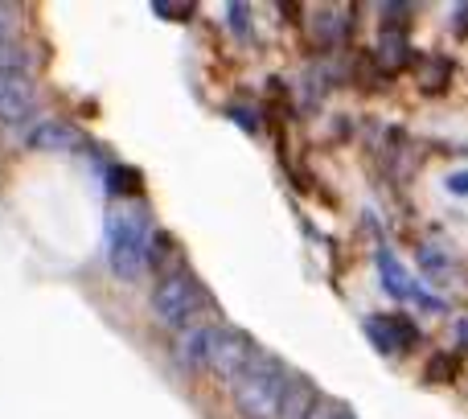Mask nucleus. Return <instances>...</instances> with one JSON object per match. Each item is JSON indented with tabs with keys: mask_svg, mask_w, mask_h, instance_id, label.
Segmentation results:
<instances>
[{
	"mask_svg": "<svg viewBox=\"0 0 468 419\" xmlns=\"http://www.w3.org/2000/svg\"><path fill=\"white\" fill-rule=\"evenodd\" d=\"M13 46V21H8V13H0V49Z\"/></svg>",
	"mask_w": 468,
	"mask_h": 419,
	"instance_id": "4468645a",
	"label": "nucleus"
},
{
	"mask_svg": "<svg viewBox=\"0 0 468 419\" xmlns=\"http://www.w3.org/2000/svg\"><path fill=\"white\" fill-rule=\"evenodd\" d=\"M346 419H354V415H346Z\"/></svg>",
	"mask_w": 468,
	"mask_h": 419,
	"instance_id": "f3484780",
	"label": "nucleus"
},
{
	"mask_svg": "<svg viewBox=\"0 0 468 419\" xmlns=\"http://www.w3.org/2000/svg\"><path fill=\"white\" fill-rule=\"evenodd\" d=\"M255 341L242 329H230V325H210V346H206V371L222 374V379H234L242 366L255 358Z\"/></svg>",
	"mask_w": 468,
	"mask_h": 419,
	"instance_id": "20e7f679",
	"label": "nucleus"
},
{
	"mask_svg": "<svg viewBox=\"0 0 468 419\" xmlns=\"http://www.w3.org/2000/svg\"><path fill=\"white\" fill-rule=\"evenodd\" d=\"M366 333H370V341L382 349V354H395V349H403L415 341V325L403 321V317H370V321H366Z\"/></svg>",
	"mask_w": 468,
	"mask_h": 419,
	"instance_id": "0eeeda50",
	"label": "nucleus"
},
{
	"mask_svg": "<svg viewBox=\"0 0 468 419\" xmlns=\"http://www.w3.org/2000/svg\"><path fill=\"white\" fill-rule=\"evenodd\" d=\"M210 308V296H206V288L194 280L189 272H165L161 280H156L153 288V313L161 325H169V329H194V325H202V313Z\"/></svg>",
	"mask_w": 468,
	"mask_h": 419,
	"instance_id": "7ed1b4c3",
	"label": "nucleus"
},
{
	"mask_svg": "<svg viewBox=\"0 0 468 419\" xmlns=\"http://www.w3.org/2000/svg\"><path fill=\"white\" fill-rule=\"evenodd\" d=\"M461 341H464V346H468V321L461 325Z\"/></svg>",
	"mask_w": 468,
	"mask_h": 419,
	"instance_id": "dca6fc26",
	"label": "nucleus"
},
{
	"mask_svg": "<svg viewBox=\"0 0 468 419\" xmlns=\"http://www.w3.org/2000/svg\"><path fill=\"white\" fill-rule=\"evenodd\" d=\"M37 120V87L29 74L0 70V124L5 128H29Z\"/></svg>",
	"mask_w": 468,
	"mask_h": 419,
	"instance_id": "39448f33",
	"label": "nucleus"
},
{
	"mask_svg": "<svg viewBox=\"0 0 468 419\" xmlns=\"http://www.w3.org/2000/svg\"><path fill=\"white\" fill-rule=\"evenodd\" d=\"M79 145V132L74 128H66V124H58V120H33L29 128H25V148H74Z\"/></svg>",
	"mask_w": 468,
	"mask_h": 419,
	"instance_id": "6e6552de",
	"label": "nucleus"
},
{
	"mask_svg": "<svg viewBox=\"0 0 468 419\" xmlns=\"http://www.w3.org/2000/svg\"><path fill=\"white\" fill-rule=\"evenodd\" d=\"M227 16H230V25H234L239 33H250V16H247V8H242V5H230Z\"/></svg>",
	"mask_w": 468,
	"mask_h": 419,
	"instance_id": "ddd939ff",
	"label": "nucleus"
},
{
	"mask_svg": "<svg viewBox=\"0 0 468 419\" xmlns=\"http://www.w3.org/2000/svg\"><path fill=\"white\" fill-rule=\"evenodd\" d=\"M148 242H153V226L140 210H112L107 214V267L115 280H136L148 267Z\"/></svg>",
	"mask_w": 468,
	"mask_h": 419,
	"instance_id": "f03ea898",
	"label": "nucleus"
},
{
	"mask_svg": "<svg viewBox=\"0 0 468 419\" xmlns=\"http://www.w3.org/2000/svg\"><path fill=\"white\" fill-rule=\"evenodd\" d=\"M283 382H288V371H283L280 358H271L267 349H255V358L230 379L234 407L247 419H280Z\"/></svg>",
	"mask_w": 468,
	"mask_h": 419,
	"instance_id": "f257e3e1",
	"label": "nucleus"
},
{
	"mask_svg": "<svg viewBox=\"0 0 468 419\" xmlns=\"http://www.w3.org/2000/svg\"><path fill=\"white\" fill-rule=\"evenodd\" d=\"M448 74H452V62H448V58H440V54L423 58L420 87H423V91H440V87H448Z\"/></svg>",
	"mask_w": 468,
	"mask_h": 419,
	"instance_id": "9d476101",
	"label": "nucleus"
},
{
	"mask_svg": "<svg viewBox=\"0 0 468 419\" xmlns=\"http://www.w3.org/2000/svg\"><path fill=\"white\" fill-rule=\"evenodd\" d=\"M316 387L308 379H300V374H292L288 382H283V399H280V419H304L308 412H313L316 403Z\"/></svg>",
	"mask_w": 468,
	"mask_h": 419,
	"instance_id": "1a4fd4ad",
	"label": "nucleus"
},
{
	"mask_svg": "<svg viewBox=\"0 0 468 419\" xmlns=\"http://www.w3.org/2000/svg\"><path fill=\"white\" fill-rule=\"evenodd\" d=\"M407 46H403V38L399 33H387L382 38V62H387V70H399V66H407Z\"/></svg>",
	"mask_w": 468,
	"mask_h": 419,
	"instance_id": "9b49d317",
	"label": "nucleus"
},
{
	"mask_svg": "<svg viewBox=\"0 0 468 419\" xmlns=\"http://www.w3.org/2000/svg\"><path fill=\"white\" fill-rule=\"evenodd\" d=\"M378 275H382V284H387L399 300H415V305H423V308H440V300L431 296L428 288H420V284L411 280V272H407V267L390 255V247H378Z\"/></svg>",
	"mask_w": 468,
	"mask_h": 419,
	"instance_id": "423d86ee",
	"label": "nucleus"
},
{
	"mask_svg": "<svg viewBox=\"0 0 468 419\" xmlns=\"http://www.w3.org/2000/svg\"><path fill=\"white\" fill-rule=\"evenodd\" d=\"M448 186H452L456 194H468V173H452V177H448Z\"/></svg>",
	"mask_w": 468,
	"mask_h": 419,
	"instance_id": "2eb2a0df",
	"label": "nucleus"
},
{
	"mask_svg": "<svg viewBox=\"0 0 468 419\" xmlns=\"http://www.w3.org/2000/svg\"><path fill=\"white\" fill-rule=\"evenodd\" d=\"M346 415H349V412L337 403V399H316L313 412H308L304 419H346Z\"/></svg>",
	"mask_w": 468,
	"mask_h": 419,
	"instance_id": "f8f14e48",
	"label": "nucleus"
}]
</instances>
